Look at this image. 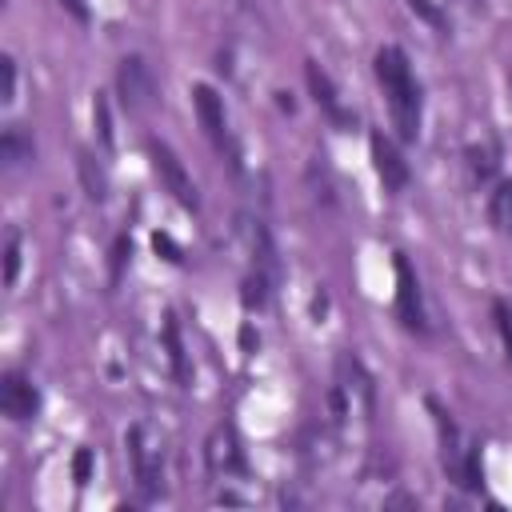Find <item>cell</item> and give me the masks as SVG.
Returning <instances> with one entry per match:
<instances>
[{"instance_id":"4","label":"cell","mask_w":512,"mask_h":512,"mask_svg":"<svg viewBox=\"0 0 512 512\" xmlns=\"http://www.w3.org/2000/svg\"><path fill=\"white\" fill-rule=\"evenodd\" d=\"M148 156H152V168H156V176H160V184L188 208V212H196L200 208V196H196V184H192V176H188V168L180 164V156L168 148V144H160V140H152L148 144Z\"/></svg>"},{"instance_id":"24","label":"cell","mask_w":512,"mask_h":512,"mask_svg":"<svg viewBox=\"0 0 512 512\" xmlns=\"http://www.w3.org/2000/svg\"><path fill=\"white\" fill-rule=\"evenodd\" d=\"M152 244H156V252H164V256H168V260H180V248H176V244H172V240H168V236H156V240H152Z\"/></svg>"},{"instance_id":"23","label":"cell","mask_w":512,"mask_h":512,"mask_svg":"<svg viewBox=\"0 0 512 512\" xmlns=\"http://www.w3.org/2000/svg\"><path fill=\"white\" fill-rule=\"evenodd\" d=\"M72 472H76V484H84V480H88V472H92V452H88V448H80V452H76Z\"/></svg>"},{"instance_id":"20","label":"cell","mask_w":512,"mask_h":512,"mask_svg":"<svg viewBox=\"0 0 512 512\" xmlns=\"http://www.w3.org/2000/svg\"><path fill=\"white\" fill-rule=\"evenodd\" d=\"M408 8H412V12L420 16V20H428L432 28H440V32L448 28V20H444V12H440V8L432 4V0H408Z\"/></svg>"},{"instance_id":"21","label":"cell","mask_w":512,"mask_h":512,"mask_svg":"<svg viewBox=\"0 0 512 512\" xmlns=\"http://www.w3.org/2000/svg\"><path fill=\"white\" fill-rule=\"evenodd\" d=\"M496 324H500V340H504L508 360H512V304L508 300H496Z\"/></svg>"},{"instance_id":"13","label":"cell","mask_w":512,"mask_h":512,"mask_svg":"<svg viewBox=\"0 0 512 512\" xmlns=\"http://www.w3.org/2000/svg\"><path fill=\"white\" fill-rule=\"evenodd\" d=\"M76 168H80V180H84V192H88V200H104L108 196V176H104V168L96 164V156L92 152H76Z\"/></svg>"},{"instance_id":"11","label":"cell","mask_w":512,"mask_h":512,"mask_svg":"<svg viewBox=\"0 0 512 512\" xmlns=\"http://www.w3.org/2000/svg\"><path fill=\"white\" fill-rule=\"evenodd\" d=\"M32 156H36L32 136H28L20 124H8V128H4V136H0V160H4L8 168H20V164H28Z\"/></svg>"},{"instance_id":"5","label":"cell","mask_w":512,"mask_h":512,"mask_svg":"<svg viewBox=\"0 0 512 512\" xmlns=\"http://www.w3.org/2000/svg\"><path fill=\"white\" fill-rule=\"evenodd\" d=\"M368 148H372V164H376V176H380L384 192H404L408 180H412V172H408V160L400 156V148L384 132H372Z\"/></svg>"},{"instance_id":"19","label":"cell","mask_w":512,"mask_h":512,"mask_svg":"<svg viewBox=\"0 0 512 512\" xmlns=\"http://www.w3.org/2000/svg\"><path fill=\"white\" fill-rule=\"evenodd\" d=\"M16 276H20V236L8 232V240H4V284H16Z\"/></svg>"},{"instance_id":"22","label":"cell","mask_w":512,"mask_h":512,"mask_svg":"<svg viewBox=\"0 0 512 512\" xmlns=\"http://www.w3.org/2000/svg\"><path fill=\"white\" fill-rule=\"evenodd\" d=\"M0 72H4L0 100H4V104H12V100H16V60H12V56H4V60H0Z\"/></svg>"},{"instance_id":"26","label":"cell","mask_w":512,"mask_h":512,"mask_svg":"<svg viewBox=\"0 0 512 512\" xmlns=\"http://www.w3.org/2000/svg\"><path fill=\"white\" fill-rule=\"evenodd\" d=\"M60 4H64V8H68L76 20H88V4H84V0H60Z\"/></svg>"},{"instance_id":"10","label":"cell","mask_w":512,"mask_h":512,"mask_svg":"<svg viewBox=\"0 0 512 512\" xmlns=\"http://www.w3.org/2000/svg\"><path fill=\"white\" fill-rule=\"evenodd\" d=\"M208 468L212 472H236L240 468V448H236L232 428H216L212 432V440H208Z\"/></svg>"},{"instance_id":"6","label":"cell","mask_w":512,"mask_h":512,"mask_svg":"<svg viewBox=\"0 0 512 512\" xmlns=\"http://www.w3.org/2000/svg\"><path fill=\"white\" fill-rule=\"evenodd\" d=\"M396 312H400V324L408 332H428V316H424V300H420V284L408 268L404 256H396Z\"/></svg>"},{"instance_id":"18","label":"cell","mask_w":512,"mask_h":512,"mask_svg":"<svg viewBox=\"0 0 512 512\" xmlns=\"http://www.w3.org/2000/svg\"><path fill=\"white\" fill-rule=\"evenodd\" d=\"M468 160H472V172H476L480 180H488V176L496 172V164H500V160H496V144H488V148H472Z\"/></svg>"},{"instance_id":"16","label":"cell","mask_w":512,"mask_h":512,"mask_svg":"<svg viewBox=\"0 0 512 512\" xmlns=\"http://www.w3.org/2000/svg\"><path fill=\"white\" fill-rule=\"evenodd\" d=\"M268 280H272V276H268V272H260V268H256V276H248V280H244V292H240L244 308H260V304L268 300Z\"/></svg>"},{"instance_id":"7","label":"cell","mask_w":512,"mask_h":512,"mask_svg":"<svg viewBox=\"0 0 512 512\" xmlns=\"http://www.w3.org/2000/svg\"><path fill=\"white\" fill-rule=\"evenodd\" d=\"M0 408L12 420H32L36 416L40 392L32 388V380L24 372H4V380H0Z\"/></svg>"},{"instance_id":"9","label":"cell","mask_w":512,"mask_h":512,"mask_svg":"<svg viewBox=\"0 0 512 512\" xmlns=\"http://www.w3.org/2000/svg\"><path fill=\"white\" fill-rule=\"evenodd\" d=\"M128 456H132V468H136V480L148 496H156V452L144 444V428L132 424L128 428Z\"/></svg>"},{"instance_id":"12","label":"cell","mask_w":512,"mask_h":512,"mask_svg":"<svg viewBox=\"0 0 512 512\" xmlns=\"http://www.w3.org/2000/svg\"><path fill=\"white\" fill-rule=\"evenodd\" d=\"M304 72H308V88H312L316 104H320L336 124H348V116H344V108H340V100H336V88H332V80L320 72V64H308Z\"/></svg>"},{"instance_id":"1","label":"cell","mask_w":512,"mask_h":512,"mask_svg":"<svg viewBox=\"0 0 512 512\" xmlns=\"http://www.w3.org/2000/svg\"><path fill=\"white\" fill-rule=\"evenodd\" d=\"M376 80L384 84L396 136L400 140H416L420 136V84H416V76L408 68V56L396 44L376 52Z\"/></svg>"},{"instance_id":"25","label":"cell","mask_w":512,"mask_h":512,"mask_svg":"<svg viewBox=\"0 0 512 512\" xmlns=\"http://www.w3.org/2000/svg\"><path fill=\"white\" fill-rule=\"evenodd\" d=\"M124 252H128V240L120 236V240H116V252H112V276H120V264H124Z\"/></svg>"},{"instance_id":"2","label":"cell","mask_w":512,"mask_h":512,"mask_svg":"<svg viewBox=\"0 0 512 512\" xmlns=\"http://www.w3.org/2000/svg\"><path fill=\"white\" fill-rule=\"evenodd\" d=\"M432 412H436V428H440V460H444V472L460 488H480V452H476V444L460 436V428L448 420V412H440L436 404H432Z\"/></svg>"},{"instance_id":"8","label":"cell","mask_w":512,"mask_h":512,"mask_svg":"<svg viewBox=\"0 0 512 512\" xmlns=\"http://www.w3.org/2000/svg\"><path fill=\"white\" fill-rule=\"evenodd\" d=\"M192 104H196V116H200L208 140H212L216 148H224V140H228V116H224L220 92L208 88V84H196V88H192Z\"/></svg>"},{"instance_id":"14","label":"cell","mask_w":512,"mask_h":512,"mask_svg":"<svg viewBox=\"0 0 512 512\" xmlns=\"http://www.w3.org/2000/svg\"><path fill=\"white\" fill-rule=\"evenodd\" d=\"M488 216H492V224H496L500 232L512 236V180H504V184L492 192V200H488Z\"/></svg>"},{"instance_id":"15","label":"cell","mask_w":512,"mask_h":512,"mask_svg":"<svg viewBox=\"0 0 512 512\" xmlns=\"http://www.w3.org/2000/svg\"><path fill=\"white\" fill-rule=\"evenodd\" d=\"M164 340H168V360H172V372L184 380L188 368H184V348H180V328H176V316H164Z\"/></svg>"},{"instance_id":"17","label":"cell","mask_w":512,"mask_h":512,"mask_svg":"<svg viewBox=\"0 0 512 512\" xmlns=\"http://www.w3.org/2000/svg\"><path fill=\"white\" fill-rule=\"evenodd\" d=\"M92 124H96L100 144H104V148H112V116H108V96H100V92H96V100H92Z\"/></svg>"},{"instance_id":"3","label":"cell","mask_w":512,"mask_h":512,"mask_svg":"<svg viewBox=\"0 0 512 512\" xmlns=\"http://www.w3.org/2000/svg\"><path fill=\"white\" fill-rule=\"evenodd\" d=\"M116 92L128 112H148L156 104V76L144 56H124L116 68Z\"/></svg>"},{"instance_id":"27","label":"cell","mask_w":512,"mask_h":512,"mask_svg":"<svg viewBox=\"0 0 512 512\" xmlns=\"http://www.w3.org/2000/svg\"><path fill=\"white\" fill-rule=\"evenodd\" d=\"M508 80H512V76H508Z\"/></svg>"}]
</instances>
